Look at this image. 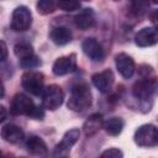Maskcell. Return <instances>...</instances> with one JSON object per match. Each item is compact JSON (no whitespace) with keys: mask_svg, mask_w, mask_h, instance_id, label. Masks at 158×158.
<instances>
[{"mask_svg":"<svg viewBox=\"0 0 158 158\" xmlns=\"http://www.w3.org/2000/svg\"><path fill=\"white\" fill-rule=\"evenodd\" d=\"M32 23L31 11L26 6H19L14 10L11 17V28L16 32H22L30 28Z\"/></svg>","mask_w":158,"mask_h":158,"instance_id":"8992f818","label":"cell"},{"mask_svg":"<svg viewBox=\"0 0 158 158\" xmlns=\"http://www.w3.org/2000/svg\"><path fill=\"white\" fill-rule=\"evenodd\" d=\"M93 98L90 89L86 84H78L75 85L68 99V107L73 111H84L91 106Z\"/></svg>","mask_w":158,"mask_h":158,"instance_id":"6da1fadb","label":"cell"},{"mask_svg":"<svg viewBox=\"0 0 158 158\" xmlns=\"http://www.w3.org/2000/svg\"><path fill=\"white\" fill-rule=\"evenodd\" d=\"M7 57V46L4 41H0V62L5 60Z\"/></svg>","mask_w":158,"mask_h":158,"instance_id":"d4e9b609","label":"cell"},{"mask_svg":"<svg viewBox=\"0 0 158 158\" xmlns=\"http://www.w3.org/2000/svg\"><path fill=\"white\" fill-rule=\"evenodd\" d=\"M91 81L99 91L107 93L114 84V73L110 69H105L104 72L94 74L91 78Z\"/></svg>","mask_w":158,"mask_h":158,"instance_id":"7c38bea8","label":"cell"},{"mask_svg":"<svg viewBox=\"0 0 158 158\" xmlns=\"http://www.w3.org/2000/svg\"><path fill=\"white\" fill-rule=\"evenodd\" d=\"M77 69V59H75V54H69V56H64V57H59L52 68V72L54 75H65L68 73H72Z\"/></svg>","mask_w":158,"mask_h":158,"instance_id":"ba28073f","label":"cell"},{"mask_svg":"<svg viewBox=\"0 0 158 158\" xmlns=\"http://www.w3.org/2000/svg\"><path fill=\"white\" fill-rule=\"evenodd\" d=\"M57 7L64 10V11H74V10L80 9V2L73 1V0H63V1L57 2Z\"/></svg>","mask_w":158,"mask_h":158,"instance_id":"603a6c76","label":"cell"},{"mask_svg":"<svg viewBox=\"0 0 158 158\" xmlns=\"http://www.w3.org/2000/svg\"><path fill=\"white\" fill-rule=\"evenodd\" d=\"M1 137L9 143H19L23 139V131L12 123H9L1 128Z\"/></svg>","mask_w":158,"mask_h":158,"instance_id":"5bb4252c","label":"cell"},{"mask_svg":"<svg viewBox=\"0 0 158 158\" xmlns=\"http://www.w3.org/2000/svg\"><path fill=\"white\" fill-rule=\"evenodd\" d=\"M36 106L33 104V101L25 94H16L11 101V106H10V112L15 116L19 115H26L28 117H31L32 112L35 111Z\"/></svg>","mask_w":158,"mask_h":158,"instance_id":"52a82bcc","label":"cell"},{"mask_svg":"<svg viewBox=\"0 0 158 158\" xmlns=\"http://www.w3.org/2000/svg\"><path fill=\"white\" fill-rule=\"evenodd\" d=\"M37 11L41 15H48L57 9V2L52 0H41L37 2Z\"/></svg>","mask_w":158,"mask_h":158,"instance_id":"44dd1931","label":"cell"},{"mask_svg":"<svg viewBox=\"0 0 158 158\" xmlns=\"http://www.w3.org/2000/svg\"><path fill=\"white\" fill-rule=\"evenodd\" d=\"M0 158H1V152H0Z\"/></svg>","mask_w":158,"mask_h":158,"instance_id":"83f0119b","label":"cell"},{"mask_svg":"<svg viewBox=\"0 0 158 158\" xmlns=\"http://www.w3.org/2000/svg\"><path fill=\"white\" fill-rule=\"evenodd\" d=\"M74 22H75V26L79 27L80 30L91 28V27L94 26V23H95L93 11H91L90 9H85L84 11L79 12V14L74 17Z\"/></svg>","mask_w":158,"mask_h":158,"instance_id":"2e32d148","label":"cell"},{"mask_svg":"<svg viewBox=\"0 0 158 158\" xmlns=\"http://www.w3.org/2000/svg\"><path fill=\"white\" fill-rule=\"evenodd\" d=\"M79 136H80V131L78 128H72L69 131H67L62 138V141L56 146L54 148V154H59V153H63V152H67L69 151L79 139Z\"/></svg>","mask_w":158,"mask_h":158,"instance_id":"4fadbf2b","label":"cell"},{"mask_svg":"<svg viewBox=\"0 0 158 158\" xmlns=\"http://www.w3.org/2000/svg\"><path fill=\"white\" fill-rule=\"evenodd\" d=\"M123 120L120 117H111L107 121H105L102 123V127L105 130V132L110 136H117L121 133L122 128H123Z\"/></svg>","mask_w":158,"mask_h":158,"instance_id":"d6986e66","label":"cell"},{"mask_svg":"<svg viewBox=\"0 0 158 158\" xmlns=\"http://www.w3.org/2000/svg\"><path fill=\"white\" fill-rule=\"evenodd\" d=\"M49 37L53 41V43H56L58 46H64L72 41V32L68 27L58 26V27L52 28Z\"/></svg>","mask_w":158,"mask_h":158,"instance_id":"9a60e30c","label":"cell"},{"mask_svg":"<svg viewBox=\"0 0 158 158\" xmlns=\"http://www.w3.org/2000/svg\"><path fill=\"white\" fill-rule=\"evenodd\" d=\"M20 158H25V157H20Z\"/></svg>","mask_w":158,"mask_h":158,"instance_id":"f1b7e54d","label":"cell"},{"mask_svg":"<svg viewBox=\"0 0 158 158\" xmlns=\"http://www.w3.org/2000/svg\"><path fill=\"white\" fill-rule=\"evenodd\" d=\"M81 49L93 62H100L104 58V49H102L101 44L93 37L85 38L83 41Z\"/></svg>","mask_w":158,"mask_h":158,"instance_id":"9c48e42d","label":"cell"},{"mask_svg":"<svg viewBox=\"0 0 158 158\" xmlns=\"http://www.w3.org/2000/svg\"><path fill=\"white\" fill-rule=\"evenodd\" d=\"M26 147L30 153L35 156H43L47 153V146L44 141L37 136H31L26 141Z\"/></svg>","mask_w":158,"mask_h":158,"instance_id":"e0dca14e","label":"cell"},{"mask_svg":"<svg viewBox=\"0 0 158 158\" xmlns=\"http://www.w3.org/2000/svg\"><path fill=\"white\" fill-rule=\"evenodd\" d=\"M40 64H41V60H40V58L36 54H32L30 57L20 59V65L23 69H33V68L40 67Z\"/></svg>","mask_w":158,"mask_h":158,"instance_id":"7402d4cb","label":"cell"},{"mask_svg":"<svg viewBox=\"0 0 158 158\" xmlns=\"http://www.w3.org/2000/svg\"><path fill=\"white\" fill-rule=\"evenodd\" d=\"M14 53L17 58L20 59H23L26 57H30L33 54V49H32V46L28 44V43H17L15 47H14Z\"/></svg>","mask_w":158,"mask_h":158,"instance_id":"ffe728a7","label":"cell"},{"mask_svg":"<svg viewBox=\"0 0 158 158\" xmlns=\"http://www.w3.org/2000/svg\"><path fill=\"white\" fill-rule=\"evenodd\" d=\"M158 42V33L154 27H144L135 36V43L138 47H151Z\"/></svg>","mask_w":158,"mask_h":158,"instance_id":"8fae6325","label":"cell"},{"mask_svg":"<svg viewBox=\"0 0 158 158\" xmlns=\"http://www.w3.org/2000/svg\"><path fill=\"white\" fill-rule=\"evenodd\" d=\"M99 158H123V154L117 148H110V149H106L105 152H102Z\"/></svg>","mask_w":158,"mask_h":158,"instance_id":"cb8c5ba5","label":"cell"},{"mask_svg":"<svg viewBox=\"0 0 158 158\" xmlns=\"http://www.w3.org/2000/svg\"><path fill=\"white\" fill-rule=\"evenodd\" d=\"M156 90H157L156 79L154 78L153 79L143 78V79L135 83L132 93H133V96L137 100L144 102V101H148L153 98V95L156 94Z\"/></svg>","mask_w":158,"mask_h":158,"instance_id":"277c9868","label":"cell"},{"mask_svg":"<svg viewBox=\"0 0 158 158\" xmlns=\"http://www.w3.org/2000/svg\"><path fill=\"white\" fill-rule=\"evenodd\" d=\"M4 95H5V88H4V84H2V81L0 80V99H1Z\"/></svg>","mask_w":158,"mask_h":158,"instance_id":"4316f807","label":"cell"},{"mask_svg":"<svg viewBox=\"0 0 158 158\" xmlns=\"http://www.w3.org/2000/svg\"><path fill=\"white\" fill-rule=\"evenodd\" d=\"M43 74L40 73V72H33V70H30V72H26L23 75H22V79H21V83H22V86L26 91H28L30 94L32 95H40L42 94L43 91Z\"/></svg>","mask_w":158,"mask_h":158,"instance_id":"5b68a950","label":"cell"},{"mask_svg":"<svg viewBox=\"0 0 158 158\" xmlns=\"http://www.w3.org/2000/svg\"><path fill=\"white\" fill-rule=\"evenodd\" d=\"M135 142L139 147H154L158 143V131L152 123L142 125L135 132Z\"/></svg>","mask_w":158,"mask_h":158,"instance_id":"3957f363","label":"cell"},{"mask_svg":"<svg viewBox=\"0 0 158 158\" xmlns=\"http://www.w3.org/2000/svg\"><path fill=\"white\" fill-rule=\"evenodd\" d=\"M102 116L100 114H94L89 116V118L84 123V131L86 136H91L95 132H98L102 126Z\"/></svg>","mask_w":158,"mask_h":158,"instance_id":"ac0fdd59","label":"cell"},{"mask_svg":"<svg viewBox=\"0 0 158 158\" xmlns=\"http://www.w3.org/2000/svg\"><path fill=\"white\" fill-rule=\"evenodd\" d=\"M6 115H7V111L5 109L4 105H0V123L6 118Z\"/></svg>","mask_w":158,"mask_h":158,"instance_id":"484cf974","label":"cell"},{"mask_svg":"<svg viewBox=\"0 0 158 158\" xmlns=\"http://www.w3.org/2000/svg\"><path fill=\"white\" fill-rule=\"evenodd\" d=\"M115 64H116V68L118 70V73L128 79L133 75L135 73V69H136V65H135V60L126 53H118L116 54L115 57Z\"/></svg>","mask_w":158,"mask_h":158,"instance_id":"30bf717a","label":"cell"},{"mask_svg":"<svg viewBox=\"0 0 158 158\" xmlns=\"http://www.w3.org/2000/svg\"><path fill=\"white\" fill-rule=\"evenodd\" d=\"M64 100V93L57 84L48 85L42 91V105L48 110H57Z\"/></svg>","mask_w":158,"mask_h":158,"instance_id":"7a4b0ae2","label":"cell"}]
</instances>
